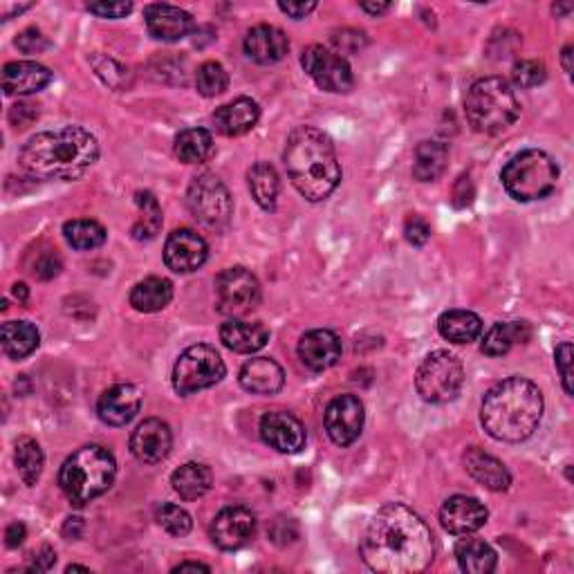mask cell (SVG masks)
<instances>
[{
	"mask_svg": "<svg viewBox=\"0 0 574 574\" xmlns=\"http://www.w3.org/2000/svg\"><path fill=\"white\" fill-rule=\"evenodd\" d=\"M433 534L418 512L402 503L379 509L361 539L359 554L379 574H418L433 561Z\"/></svg>",
	"mask_w": 574,
	"mask_h": 574,
	"instance_id": "obj_1",
	"label": "cell"
},
{
	"mask_svg": "<svg viewBox=\"0 0 574 574\" xmlns=\"http://www.w3.org/2000/svg\"><path fill=\"white\" fill-rule=\"evenodd\" d=\"M99 157L95 135L79 126H63L57 131L34 135L21 148L18 162L32 178L77 180Z\"/></svg>",
	"mask_w": 574,
	"mask_h": 574,
	"instance_id": "obj_2",
	"label": "cell"
},
{
	"mask_svg": "<svg viewBox=\"0 0 574 574\" xmlns=\"http://www.w3.org/2000/svg\"><path fill=\"white\" fill-rule=\"evenodd\" d=\"M543 418V395L525 377H507L489 388L480 422L498 442H523L532 438Z\"/></svg>",
	"mask_w": 574,
	"mask_h": 574,
	"instance_id": "obj_3",
	"label": "cell"
},
{
	"mask_svg": "<svg viewBox=\"0 0 574 574\" xmlns=\"http://www.w3.org/2000/svg\"><path fill=\"white\" fill-rule=\"evenodd\" d=\"M283 162L296 191L310 202L326 200L341 182L335 146L312 126L294 128L287 137Z\"/></svg>",
	"mask_w": 574,
	"mask_h": 574,
	"instance_id": "obj_4",
	"label": "cell"
},
{
	"mask_svg": "<svg viewBox=\"0 0 574 574\" xmlns=\"http://www.w3.org/2000/svg\"><path fill=\"white\" fill-rule=\"evenodd\" d=\"M117 462L108 449L88 444L74 451L59 471V485L74 507H83L106 494L115 483Z\"/></svg>",
	"mask_w": 574,
	"mask_h": 574,
	"instance_id": "obj_5",
	"label": "cell"
},
{
	"mask_svg": "<svg viewBox=\"0 0 574 574\" xmlns=\"http://www.w3.org/2000/svg\"><path fill=\"white\" fill-rule=\"evenodd\" d=\"M465 113L474 131L496 135L516 122L521 115V106H518L512 86L503 77H485L469 88Z\"/></svg>",
	"mask_w": 574,
	"mask_h": 574,
	"instance_id": "obj_6",
	"label": "cell"
},
{
	"mask_svg": "<svg viewBox=\"0 0 574 574\" xmlns=\"http://www.w3.org/2000/svg\"><path fill=\"white\" fill-rule=\"evenodd\" d=\"M501 180L505 191L518 202L543 200L557 189L559 164L545 151L527 148L505 164Z\"/></svg>",
	"mask_w": 574,
	"mask_h": 574,
	"instance_id": "obj_7",
	"label": "cell"
},
{
	"mask_svg": "<svg viewBox=\"0 0 574 574\" xmlns=\"http://www.w3.org/2000/svg\"><path fill=\"white\" fill-rule=\"evenodd\" d=\"M462 384H465L462 361L447 350H435L424 357L418 375H415L418 395L429 404L453 402L460 395Z\"/></svg>",
	"mask_w": 574,
	"mask_h": 574,
	"instance_id": "obj_8",
	"label": "cell"
},
{
	"mask_svg": "<svg viewBox=\"0 0 574 574\" xmlns=\"http://www.w3.org/2000/svg\"><path fill=\"white\" fill-rule=\"evenodd\" d=\"M225 373V361L218 355V350L207 344H196L184 350L175 361L173 388L180 395H193L216 386Z\"/></svg>",
	"mask_w": 574,
	"mask_h": 574,
	"instance_id": "obj_9",
	"label": "cell"
},
{
	"mask_svg": "<svg viewBox=\"0 0 574 574\" xmlns=\"http://www.w3.org/2000/svg\"><path fill=\"white\" fill-rule=\"evenodd\" d=\"M187 207L193 218L211 229L227 227L234 214L231 193L214 173H202L193 178L187 191Z\"/></svg>",
	"mask_w": 574,
	"mask_h": 574,
	"instance_id": "obj_10",
	"label": "cell"
},
{
	"mask_svg": "<svg viewBox=\"0 0 574 574\" xmlns=\"http://www.w3.org/2000/svg\"><path fill=\"white\" fill-rule=\"evenodd\" d=\"M261 301V283L245 267H229L216 276V303L227 317H243Z\"/></svg>",
	"mask_w": 574,
	"mask_h": 574,
	"instance_id": "obj_11",
	"label": "cell"
},
{
	"mask_svg": "<svg viewBox=\"0 0 574 574\" xmlns=\"http://www.w3.org/2000/svg\"><path fill=\"white\" fill-rule=\"evenodd\" d=\"M301 66L308 72V77L326 92L344 95V92H350L355 86L353 70H350L348 61L341 57L339 52H332L323 48V45H310V48H305Z\"/></svg>",
	"mask_w": 574,
	"mask_h": 574,
	"instance_id": "obj_12",
	"label": "cell"
},
{
	"mask_svg": "<svg viewBox=\"0 0 574 574\" xmlns=\"http://www.w3.org/2000/svg\"><path fill=\"white\" fill-rule=\"evenodd\" d=\"M323 422H326V431L332 442L339 444V447H350L364 431V404L357 395H339L328 404Z\"/></svg>",
	"mask_w": 574,
	"mask_h": 574,
	"instance_id": "obj_13",
	"label": "cell"
},
{
	"mask_svg": "<svg viewBox=\"0 0 574 574\" xmlns=\"http://www.w3.org/2000/svg\"><path fill=\"white\" fill-rule=\"evenodd\" d=\"M256 534V516L247 507H225L211 523V541L220 550L234 552L245 548Z\"/></svg>",
	"mask_w": 574,
	"mask_h": 574,
	"instance_id": "obj_14",
	"label": "cell"
},
{
	"mask_svg": "<svg viewBox=\"0 0 574 574\" xmlns=\"http://www.w3.org/2000/svg\"><path fill=\"white\" fill-rule=\"evenodd\" d=\"M209 247L193 229H175L166 238L164 263L175 274H191L207 263Z\"/></svg>",
	"mask_w": 574,
	"mask_h": 574,
	"instance_id": "obj_15",
	"label": "cell"
},
{
	"mask_svg": "<svg viewBox=\"0 0 574 574\" xmlns=\"http://www.w3.org/2000/svg\"><path fill=\"white\" fill-rule=\"evenodd\" d=\"M261 438L267 447L294 456L305 447L303 424L287 411H270L261 420Z\"/></svg>",
	"mask_w": 574,
	"mask_h": 574,
	"instance_id": "obj_16",
	"label": "cell"
},
{
	"mask_svg": "<svg viewBox=\"0 0 574 574\" xmlns=\"http://www.w3.org/2000/svg\"><path fill=\"white\" fill-rule=\"evenodd\" d=\"M171 447L173 435L169 424L157 418L144 420L131 435V453L144 465H157V462L166 460Z\"/></svg>",
	"mask_w": 574,
	"mask_h": 574,
	"instance_id": "obj_17",
	"label": "cell"
},
{
	"mask_svg": "<svg viewBox=\"0 0 574 574\" xmlns=\"http://www.w3.org/2000/svg\"><path fill=\"white\" fill-rule=\"evenodd\" d=\"M487 507L474 496H451L440 509L444 530L456 536L478 532L487 523Z\"/></svg>",
	"mask_w": 574,
	"mask_h": 574,
	"instance_id": "obj_18",
	"label": "cell"
},
{
	"mask_svg": "<svg viewBox=\"0 0 574 574\" xmlns=\"http://www.w3.org/2000/svg\"><path fill=\"white\" fill-rule=\"evenodd\" d=\"M144 21L148 27V34H151L153 39L164 41V43L182 41L184 36L191 34L193 25H196L189 12H184V9L175 7V5H164V3L148 5L144 9Z\"/></svg>",
	"mask_w": 574,
	"mask_h": 574,
	"instance_id": "obj_19",
	"label": "cell"
},
{
	"mask_svg": "<svg viewBox=\"0 0 574 574\" xmlns=\"http://www.w3.org/2000/svg\"><path fill=\"white\" fill-rule=\"evenodd\" d=\"M142 406V395L133 384H117L99 397L97 415L108 427H126Z\"/></svg>",
	"mask_w": 574,
	"mask_h": 574,
	"instance_id": "obj_20",
	"label": "cell"
},
{
	"mask_svg": "<svg viewBox=\"0 0 574 574\" xmlns=\"http://www.w3.org/2000/svg\"><path fill=\"white\" fill-rule=\"evenodd\" d=\"M341 353H344V346L332 330H310L299 341V359L314 373H323L335 366Z\"/></svg>",
	"mask_w": 574,
	"mask_h": 574,
	"instance_id": "obj_21",
	"label": "cell"
},
{
	"mask_svg": "<svg viewBox=\"0 0 574 574\" xmlns=\"http://www.w3.org/2000/svg\"><path fill=\"white\" fill-rule=\"evenodd\" d=\"M290 41L283 30L274 25H256L245 36V54L261 66H272L287 57Z\"/></svg>",
	"mask_w": 574,
	"mask_h": 574,
	"instance_id": "obj_22",
	"label": "cell"
},
{
	"mask_svg": "<svg viewBox=\"0 0 574 574\" xmlns=\"http://www.w3.org/2000/svg\"><path fill=\"white\" fill-rule=\"evenodd\" d=\"M52 83V72L36 61H14L3 68V90L9 97L34 95Z\"/></svg>",
	"mask_w": 574,
	"mask_h": 574,
	"instance_id": "obj_23",
	"label": "cell"
},
{
	"mask_svg": "<svg viewBox=\"0 0 574 574\" xmlns=\"http://www.w3.org/2000/svg\"><path fill=\"white\" fill-rule=\"evenodd\" d=\"M240 386L252 395H276L285 384L283 368L270 357H254L240 368Z\"/></svg>",
	"mask_w": 574,
	"mask_h": 574,
	"instance_id": "obj_24",
	"label": "cell"
},
{
	"mask_svg": "<svg viewBox=\"0 0 574 574\" xmlns=\"http://www.w3.org/2000/svg\"><path fill=\"white\" fill-rule=\"evenodd\" d=\"M261 119V108L254 99L249 97H238L229 104L220 106L214 113V124L218 128V133L225 137H238L252 131Z\"/></svg>",
	"mask_w": 574,
	"mask_h": 574,
	"instance_id": "obj_25",
	"label": "cell"
},
{
	"mask_svg": "<svg viewBox=\"0 0 574 574\" xmlns=\"http://www.w3.org/2000/svg\"><path fill=\"white\" fill-rule=\"evenodd\" d=\"M220 341L229 350H234V353L252 355L267 346V341H270V330L258 321L229 319L227 323H222Z\"/></svg>",
	"mask_w": 574,
	"mask_h": 574,
	"instance_id": "obj_26",
	"label": "cell"
},
{
	"mask_svg": "<svg viewBox=\"0 0 574 574\" xmlns=\"http://www.w3.org/2000/svg\"><path fill=\"white\" fill-rule=\"evenodd\" d=\"M465 467L467 474L474 478L476 483L487 487L489 492H505V489L512 485V476H509L503 462L476 447L465 453Z\"/></svg>",
	"mask_w": 574,
	"mask_h": 574,
	"instance_id": "obj_27",
	"label": "cell"
},
{
	"mask_svg": "<svg viewBox=\"0 0 574 574\" xmlns=\"http://www.w3.org/2000/svg\"><path fill=\"white\" fill-rule=\"evenodd\" d=\"M530 339H532V328L527 321L496 323V326L487 332V337L483 341V353L487 357H503L514 346L527 344Z\"/></svg>",
	"mask_w": 574,
	"mask_h": 574,
	"instance_id": "obj_28",
	"label": "cell"
},
{
	"mask_svg": "<svg viewBox=\"0 0 574 574\" xmlns=\"http://www.w3.org/2000/svg\"><path fill=\"white\" fill-rule=\"evenodd\" d=\"M438 332L451 344H471L483 332V321H480L476 312L447 310L440 314Z\"/></svg>",
	"mask_w": 574,
	"mask_h": 574,
	"instance_id": "obj_29",
	"label": "cell"
},
{
	"mask_svg": "<svg viewBox=\"0 0 574 574\" xmlns=\"http://www.w3.org/2000/svg\"><path fill=\"white\" fill-rule=\"evenodd\" d=\"M211 483H214V476L202 462H187V465L175 469L171 476V485L182 501H198L209 492Z\"/></svg>",
	"mask_w": 574,
	"mask_h": 574,
	"instance_id": "obj_30",
	"label": "cell"
},
{
	"mask_svg": "<svg viewBox=\"0 0 574 574\" xmlns=\"http://www.w3.org/2000/svg\"><path fill=\"white\" fill-rule=\"evenodd\" d=\"M0 337H3V353L14 361L30 357L34 350L39 348V341H41L39 330H36V326L30 321L3 323V332H0Z\"/></svg>",
	"mask_w": 574,
	"mask_h": 574,
	"instance_id": "obj_31",
	"label": "cell"
},
{
	"mask_svg": "<svg viewBox=\"0 0 574 574\" xmlns=\"http://www.w3.org/2000/svg\"><path fill=\"white\" fill-rule=\"evenodd\" d=\"M456 559L458 566L469 572V574H489L496 570V552L489 543L483 539H476V536H469L467 539H460L456 545Z\"/></svg>",
	"mask_w": 574,
	"mask_h": 574,
	"instance_id": "obj_32",
	"label": "cell"
},
{
	"mask_svg": "<svg viewBox=\"0 0 574 574\" xmlns=\"http://www.w3.org/2000/svg\"><path fill=\"white\" fill-rule=\"evenodd\" d=\"M247 184H249V191H252V198L256 200L258 207L265 209V211L276 209L281 182H279V173H276L272 164L256 162L247 173Z\"/></svg>",
	"mask_w": 574,
	"mask_h": 574,
	"instance_id": "obj_33",
	"label": "cell"
},
{
	"mask_svg": "<svg viewBox=\"0 0 574 574\" xmlns=\"http://www.w3.org/2000/svg\"><path fill=\"white\" fill-rule=\"evenodd\" d=\"M173 299V285L171 281L160 279V276H148L140 281L131 292V305L137 312H160Z\"/></svg>",
	"mask_w": 574,
	"mask_h": 574,
	"instance_id": "obj_34",
	"label": "cell"
},
{
	"mask_svg": "<svg viewBox=\"0 0 574 574\" xmlns=\"http://www.w3.org/2000/svg\"><path fill=\"white\" fill-rule=\"evenodd\" d=\"M216 153L214 135L207 128H187L175 137V155L184 164H202Z\"/></svg>",
	"mask_w": 574,
	"mask_h": 574,
	"instance_id": "obj_35",
	"label": "cell"
},
{
	"mask_svg": "<svg viewBox=\"0 0 574 574\" xmlns=\"http://www.w3.org/2000/svg\"><path fill=\"white\" fill-rule=\"evenodd\" d=\"M449 146L442 142H422L415 148L413 157V175L420 182H433L447 169Z\"/></svg>",
	"mask_w": 574,
	"mask_h": 574,
	"instance_id": "obj_36",
	"label": "cell"
},
{
	"mask_svg": "<svg viewBox=\"0 0 574 574\" xmlns=\"http://www.w3.org/2000/svg\"><path fill=\"white\" fill-rule=\"evenodd\" d=\"M14 460H16L18 476H21V480L27 487L39 483V478L43 474V465H45V456H43V449L39 447V442H36L34 438L18 440Z\"/></svg>",
	"mask_w": 574,
	"mask_h": 574,
	"instance_id": "obj_37",
	"label": "cell"
},
{
	"mask_svg": "<svg viewBox=\"0 0 574 574\" xmlns=\"http://www.w3.org/2000/svg\"><path fill=\"white\" fill-rule=\"evenodd\" d=\"M137 209H140V218L133 225V238L135 240H153L162 229V209L157 205V198L153 193L142 191L137 193Z\"/></svg>",
	"mask_w": 574,
	"mask_h": 574,
	"instance_id": "obj_38",
	"label": "cell"
},
{
	"mask_svg": "<svg viewBox=\"0 0 574 574\" xmlns=\"http://www.w3.org/2000/svg\"><path fill=\"white\" fill-rule=\"evenodd\" d=\"M63 236L68 245L79 252H88V249H97L106 243V229L97 220H70L63 227Z\"/></svg>",
	"mask_w": 574,
	"mask_h": 574,
	"instance_id": "obj_39",
	"label": "cell"
},
{
	"mask_svg": "<svg viewBox=\"0 0 574 574\" xmlns=\"http://www.w3.org/2000/svg\"><path fill=\"white\" fill-rule=\"evenodd\" d=\"M196 88L202 97H218L229 88V74L216 61L202 63L196 74Z\"/></svg>",
	"mask_w": 574,
	"mask_h": 574,
	"instance_id": "obj_40",
	"label": "cell"
},
{
	"mask_svg": "<svg viewBox=\"0 0 574 574\" xmlns=\"http://www.w3.org/2000/svg\"><path fill=\"white\" fill-rule=\"evenodd\" d=\"M155 521L160 523L162 530H166L171 536H187L193 527V521L187 509H182L173 503H164L157 507Z\"/></svg>",
	"mask_w": 574,
	"mask_h": 574,
	"instance_id": "obj_41",
	"label": "cell"
},
{
	"mask_svg": "<svg viewBox=\"0 0 574 574\" xmlns=\"http://www.w3.org/2000/svg\"><path fill=\"white\" fill-rule=\"evenodd\" d=\"M512 77H514V83L518 88L530 90V88L541 86V83L548 79V70H545L541 61L525 59V61L516 63L514 70H512Z\"/></svg>",
	"mask_w": 574,
	"mask_h": 574,
	"instance_id": "obj_42",
	"label": "cell"
},
{
	"mask_svg": "<svg viewBox=\"0 0 574 574\" xmlns=\"http://www.w3.org/2000/svg\"><path fill=\"white\" fill-rule=\"evenodd\" d=\"M92 68H95L97 77L106 83V86L119 90L126 83L128 77V70L124 66H119L115 59H108V57H92Z\"/></svg>",
	"mask_w": 574,
	"mask_h": 574,
	"instance_id": "obj_43",
	"label": "cell"
},
{
	"mask_svg": "<svg viewBox=\"0 0 574 574\" xmlns=\"http://www.w3.org/2000/svg\"><path fill=\"white\" fill-rule=\"evenodd\" d=\"M554 364H557L563 388H566L568 395H572L574 388H572V344L570 341H563V344L557 346V353H554Z\"/></svg>",
	"mask_w": 574,
	"mask_h": 574,
	"instance_id": "obj_44",
	"label": "cell"
},
{
	"mask_svg": "<svg viewBox=\"0 0 574 574\" xmlns=\"http://www.w3.org/2000/svg\"><path fill=\"white\" fill-rule=\"evenodd\" d=\"M404 236L413 247H424L431 238V227L420 216H413V218L406 220Z\"/></svg>",
	"mask_w": 574,
	"mask_h": 574,
	"instance_id": "obj_45",
	"label": "cell"
},
{
	"mask_svg": "<svg viewBox=\"0 0 574 574\" xmlns=\"http://www.w3.org/2000/svg\"><path fill=\"white\" fill-rule=\"evenodd\" d=\"M88 12L101 18H124L133 12V3H124V0H119V3H106V0L104 3H88Z\"/></svg>",
	"mask_w": 574,
	"mask_h": 574,
	"instance_id": "obj_46",
	"label": "cell"
},
{
	"mask_svg": "<svg viewBox=\"0 0 574 574\" xmlns=\"http://www.w3.org/2000/svg\"><path fill=\"white\" fill-rule=\"evenodd\" d=\"M16 45H18V50L25 52V54H36V52H41V50L48 48V41H45V36L39 30H34V27H30V30H25V32L18 34Z\"/></svg>",
	"mask_w": 574,
	"mask_h": 574,
	"instance_id": "obj_47",
	"label": "cell"
},
{
	"mask_svg": "<svg viewBox=\"0 0 574 574\" xmlns=\"http://www.w3.org/2000/svg\"><path fill=\"white\" fill-rule=\"evenodd\" d=\"M61 272V261L57 254H45L39 263L34 265V276H39L43 281L54 279Z\"/></svg>",
	"mask_w": 574,
	"mask_h": 574,
	"instance_id": "obj_48",
	"label": "cell"
},
{
	"mask_svg": "<svg viewBox=\"0 0 574 574\" xmlns=\"http://www.w3.org/2000/svg\"><path fill=\"white\" fill-rule=\"evenodd\" d=\"M54 563H57V552H54L50 545H43V548L34 554L30 572H48Z\"/></svg>",
	"mask_w": 574,
	"mask_h": 574,
	"instance_id": "obj_49",
	"label": "cell"
},
{
	"mask_svg": "<svg viewBox=\"0 0 574 574\" xmlns=\"http://www.w3.org/2000/svg\"><path fill=\"white\" fill-rule=\"evenodd\" d=\"M279 9L290 18L301 21V18H305L310 12H314V9H317V3H279Z\"/></svg>",
	"mask_w": 574,
	"mask_h": 574,
	"instance_id": "obj_50",
	"label": "cell"
},
{
	"mask_svg": "<svg viewBox=\"0 0 574 574\" xmlns=\"http://www.w3.org/2000/svg\"><path fill=\"white\" fill-rule=\"evenodd\" d=\"M25 536H27V530H25V525L23 523H12L7 527V532H5V543H7V548H18V545H23L25 541Z\"/></svg>",
	"mask_w": 574,
	"mask_h": 574,
	"instance_id": "obj_51",
	"label": "cell"
},
{
	"mask_svg": "<svg viewBox=\"0 0 574 574\" xmlns=\"http://www.w3.org/2000/svg\"><path fill=\"white\" fill-rule=\"evenodd\" d=\"M83 530V521L81 518H68L66 527H63V534L68 536V539H79Z\"/></svg>",
	"mask_w": 574,
	"mask_h": 574,
	"instance_id": "obj_52",
	"label": "cell"
},
{
	"mask_svg": "<svg viewBox=\"0 0 574 574\" xmlns=\"http://www.w3.org/2000/svg\"><path fill=\"white\" fill-rule=\"evenodd\" d=\"M359 7L368 14L379 16V14H384V12H388V9H391V3H361Z\"/></svg>",
	"mask_w": 574,
	"mask_h": 574,
	"instance_id": "obj_53",
	"label": "cell"
},
{
	"mask_svg": "<svg viewBox=\"0 0 574 574\" xmlns=\"http://www.w3.org/2000/svg\"><path fill=\"white\" fill-rule=\"evenodd\" d=\"M173 572H211L209 566H205V563H193V561H187V563H180L178 568H175Z\"/></svg>",
	"mask_w": 574,
	"mask_h": 574,
	"instance_id": "obj_54",
	"label": "cell"
},
{
	"mask_svg": "<svg viewBox=\"0 0 574 574\" xmlns=\"http://www.w3.org/2000/svg\"><path fill=\"white\" fill-rule=\"evenodd\" d=\"M12 292H14V296L18 299V303H27V299H30V290H27L25 283H16V285L12 287Z\"/></svg>",
	"mask_w": 574,
	"mask_h": 574,
	"instance_id": "obj_55",
	"label": "cell"
},
{
	"mask_svg": "<svg viewBox=\"0 0 574 574\" xmlns=\"http://www.w3.org/2000/svg\"><path fill=\"white\" fill-rule=\"evenodd\" d=\"M561 61H563V70H566V74H572V45H566L563 48V54H561Z\"/></svg>",
	"mask_w": 574,
	"mask_h": 574,
	"instance_id": "obj_56",
	"label": "cell"
},
{
	"mask_svg": "<svg viewBox=\"0 0 574 574\" xmlns=\"http://www.w3.org/2000/svg\"><path fill=\"white\" fill-rule=\"evenodd\" d=\"M570 9H572V5H570V3H568V5H563V7H561V5H554V14H563V12H570Z\"/></svg>",
	"mask_w": 574,
	"mask_h": 574,
	"instance_id": "obj_57",
	"label": "cell"
},
{
	"mask_svg": "<svg viewBox=\"0 0 574 574\" xmlns=\"http://www.w3.org/2000/svg\"><path fill=\"white\" fill-rule=\"evenodd\" d=\"M77 570H81V572H88V568H83V566H70L66 572H77Z\"/></svg>",
	"mask_w": 574,
	"mask_h": 574,
	"instance_id": "obj_58",
	"label": "cell"
}]
</instances>
